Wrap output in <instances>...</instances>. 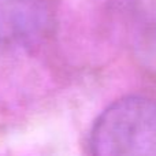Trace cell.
Here are the masks:
<instances>
[{
    "instance_id": "cell-1",
    "label": "cell",
    "mask_w": 156,
    "mask_h": 156,
    "mask_svg": "<svg viewBox=\"0 0 156 156\" xmlns=\"http://www.w3.org/2000/svg\"><path fill=\"white\" fill-rule=\"evenodd\" d=\"M96 156L156 155V103L144 96H125L94 121L89 137Z\"/></svg>"
},
{
    "instance_id": "cell-2",
    "label": "cell",
    "mask_w": 156,
    "mask_h": 156,
    "mask_svg": "<svg viewBox=\"0 0 156 156\" xmlns=\"http://www.w3.org/2000/svg\"><path fill=\"white\" fill-rule=\"evenodd\" d=\"M51 25L45 0H0V47H26L40 41Z\"/></svg>"
}]
</instances>
